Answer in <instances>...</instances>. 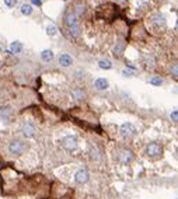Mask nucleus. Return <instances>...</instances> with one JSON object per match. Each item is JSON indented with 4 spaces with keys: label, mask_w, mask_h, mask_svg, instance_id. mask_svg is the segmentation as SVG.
<instances>
[{
    "label": "nucleus",
    "mask_w": 178,
    "mask_h": 199,
    "mask_svg": "<svg viewBox=\"0 0 178 199\" xmlns=\"http://www.w3.org/2000/svg\"><path fill=\"white\" fill-rule=\"evenodd\" d=\"M116 159H118V161L121 163V164L128 165L133 161L135 156H133L132 150H129V149H121V150L118 151V157H116Z\"/></svg>",
    "instance_id": "6"
},
{
    "label": "nucleus",
    "mask_w": 178,
    "mask_h": 199,
    "mask_svg": "<svg viewBox=\"0 0 178 199\" xmlns=\"http://www.w3.org/2000/svg\"><path fill=\"white\" fill-rule=\"evenodd\" d=\"M63 2H68V0H63Z\"/></svg>",
    "instance_id": "27"
},
{
    "label": "nucleus",
    "mask_w": 178,
    "mask_h": 199,
    "mask_svg": "<svg viewBox=\"0 0 178 199\" xmlns=\"http://www.w3.org/2000/svg\"><path fill=\"white\" fill-rule=\"evenodd\" d=\"M27 149H28V145L20 139H14L9 143V153L13 156H21L26 153Z\"/></svg>",
    "instance_id": "2"
},
{
    "label": "nucleus",
    "mask_w": 178,
    "mask_h": 199,
    "mask_svg": "<svg viewBox=\"0 0 178 199\" xmlns=\"http://www.w3.org/2000/svg\"><path fill=\"white\" fill-rule=\"evenodd\" d=\"M94 87H96L97 90H100V91H104V90H107L108 87H110V83H108L107 78L100 77L94 81Z\"/></svg>",
    "instance_id": "12"
},
{
    "label": "nucleus",
    "mask_w": 178,
    "mask_h": 199,
    "mask_svg": "<svg viewBox=\"0 0 178 199\" xmlns=\"http://www.w3.org/2000/svg\"><path fill=\"white\" fill-rule=\"evenodd\" d=\"M34 4V6H38V7H41L42 6V2L41 0H31V6Z\"/></svg>",
    "instance_id": "23"
},
{
    "label": "nucleus",
    "mask_w": 178,
    "mask_h": 199,
    "mask_svg": "<svg viewBox=\"0 0 178 199\" xmlns=\"http://www.w3.org/2000/svg\"><path fill=\"white\" fill-rule=\"evenodd\" d=\"M163 153V147L158 142H152L147 145L146 147V154L150 157V159H158Z\"/></svg>",
    "instance_id": "5"
},
{
    "label": "nucleus",
    "mask_w": 178,
    "mask_h": 199,
    "mask_svg": "<svg viewBox=\"0 0 178 199\" xmlns=\"http://www.w3.org/2000/svg\"><path fill=\"white\" fill-rule=\"evenodd\" d=\"M23 48H24V45L21 44L20 41H14V42L10 44V52L12 53H20L21 50H23Z\"/></svg>",
    "instance_id": "16"
},
{
    "label": "nucleus",
    "mask_w": 178,
    "mask_h": 199,
    "mask_svg": "<svg viewBox=\"0 0 178 199\" xmlns=\"http://www.w3.org/2000/svg\"><path fill=\"white\" fill-rule=\"evenodd\" d=\"M90 157L93 160H96V161H100L101 160V153H100L98 147H97L96 145H90Z\"/></svg>",
    "instance_id": "13"
},
{
    "label": "nucleus",
    "mask_w": 178,
    "mask_h": 199,
    "mask_svg": "<svg viewBox=\"0 0 178 199\" xmlns=\"http://www.w3.org/2000/svg\"><path fill=\"white\" fill-rule=\"evenodd\" d=\"M118 3H124V2H126V0H116Z\"/></svg>",
    "instance_id": "26"
},
{
    "label": "nucleus",
    "mask_w": 178,
    "mask_h": 199,
    "mask_svg": "<svg viewBox=\"0 0 178 199\" xmlns=\"http://www.w3.org/2000/svg\"><path fill=\"white\" fill-rule=\"evenodd\" d=\"M77 145H79V142H77V137L74 135H68L60 140V146L68 151H74L77 149Z\"/></svg>",
    "instance_id": "4"
},
{
    "label": "nucleus",
    "mask_w": 178,
    "mask_h": 199,
    "mask_svg": "<svg viewBox=\"0 0 178 199\" xmlns=\"http://www.w3.org/2000/svg\"><path fill=\"white\" fill-rule=\"evenodd\" d=\"M170 118H171L174 122H177V121H178V111H177V109H174V111L170 114Z\"/></svg>",
    "instance_id": "22"
},
{
    "label": "nucleus",
    "mask_w": 178,
    "mask_h": 199,
    "mask_svg": "<svg viewBox=\"0 0 178 199\" xmlns=\"http://www.w3.org/2000/svg\"><path fill=\"white\" fill-rule=\"evenodd\" d=\"M54 52H52L51 49H44L42 52H41V59H42L44 62H46V63H49V62L54 59Z\"/></svg>",
    "instance_id": "15"
},
{
    "label": "nucleus",
    "mask_w": 178,
    "mask_h": 199,
    "mask_svg": "<svg viewBox=\"0 0 178 199\" xmlns=\"http://www.w3.org/2000/svg\"><path fill=\"white\" fill-rule=\"evenodd\" d=\"M172 73H174V77H177V64H174V70H172Z\"/></svg>",
    "instance_id": "25"
},
{
    "label": "nucleus",
    "mask_w": 178,
    "mask_h": 199,
    "mask_svg": "<svg viewBox=\"0 0 178 199\" xmlns=\"http://www.w3.org/2000/svg\"><path fill=\"white\" fill-rule=\"evenodd\" d=\"M21 132H23V135L27 137V139H31V137H34L35 135H37V128H35L32 123L27 122L21 126Z\"/></svg>",
    "instance_id": "8"
},
{
    "label": "nucleus",
    "mask_w": 178,
    "mask_h": 199,
    "mask_svg": "<svg viewBox=\"0 0 178 199\" xmlns=\"http://www.w3.org/2000/svg\"><path fill=\"white\" fill-rule=\"evenodd\" d=\"M13 115V108L10 105H4L0 107V119L3 121H9Z\"/></svg>",
    "instance_id": "10"
},
{
    "label": "nucleus",
    "mask_w": 178,
    "mask_h": 199,
    "mask_svg": "<svg viewBox=\"0 0 178 199\" xmlns=\"http://www.w3.org/2000/svg\"><path fill=\"white\" fill-rule=\"evenodd\" d=\"M125 49H126V41H124V39H118L115 44V46H114V56H116V58H119V56L124 55Z\"/></svg>",
    "instance_id": "9"
},
{
    "label": "nucleus",
    "mask_w": 178,
    "mask_h": 199,
    "mask_svg": "<svg viewBox=\"0 0 178 199\" xmlns=\"http://www.w3.org/2000/svg\"><path fill=\"white\" fill-rule=\"evenodd\" d=\"M65 24L68 27V31L73 38H77L82 32L80 30V22H79V16H76L74 11H69L65 16Z\"/></svg>",
    "instance_id": "1"
},
{
    "label": "nucleus",
    "mask_w": 178,
    "mask_h": 199,
    "mask_svg": "<svg viewBox=\"0 0 178 199\" xmlns=\"http://www.w3.org/2000/svg\"><path fill=\"white\" fill-rule=\"evenodd\" d=\"M88 179H90V173H88L87 168H80L74 174V182L79 185H83L86 182H88Z\"/></svg>",
    "instance_id": "7"
},
{
    "label": "nucleus",
    "mask_w": 178,
    "mask_h": 199,
    "mask_svg": "<svg viewBox=\"0 0 178 199\" xmlns=\"http://www.w3.org/2000/svg\"><path fill=\"white\" fill-rule=\"evenodd\" d=\"M21 13L24 14V16H31L32 14V6L31 4H23L21 6Z\"/></svg>",
    "instance_id": "18"
},
{
    "label": "nucleus",
    "mask_w": 178,
    "mask_h": 199,
    "mask_svg": "<svg viewBox=\"0 0 178 199\" xmlns=\"http://www.w3.org/2000/svg\"><path fill=\"white\" fill-rule=\"evenodd\" d=\"M149 81H150V84H152V86H156V87H158V86H161V84H163V78L158 77V76H153Z\"/></svg>",
    "instance_id": "19"
},
{
    "label": "nucleus",
    "mask_w": 178,
    "mask_h": 199,
    "mask_svg": "<svg viewBox=\"0 0 178 199\" xmlns=\"http://www.w3.org/2000/svg\"><path fill=\"white\" fill-rule=\"evenodd\" d=\"M56 32H58V30H56L55 25H48V27H46V34H48L49 36L56 35Z\"/></svg>",
    "instance_id": "20"
},
{
    "label": "nucleus",
    "mask_w": 178,
    "mask_h": 199,
    "mask_svg": "<svg viewBox=\"0 0 178 199\" xmlns=\"http://www.w3.org/2000/svg\"><path fill=\"white\" fill-rule=\"evenodd\" d=\"M119 133H121V136L124 137V139H132V137L136 136L138 130H136V128H135L133 123L124 122L121 125V128H119Z\"/></svg>",
    "instance_id": "3"
},
{
    "label": "nucleus",
    "mask_w": 178,
    "mask_h": 199,
    "mask_svg": "<svg viewBox=\"0 0 178 199\" xmlns=\"http://www.w3.org/2000/svg\"><path fill=\"white\" fill-rule=\"evenodd\" d=\"M122 74H124L125 77H130V76H132V72H128V70H124V72H122Z\"/></svg>",
    "instance_id": "24"
},
{
    "label": "nucleus",
    "mask_w": 178,
    "mask_h": 199,
    "mask_svg": "<svg viewBox=\"0 0 178 199\" xmlns=\"http://www.w3.org/2000/svg\"><path fill=\"white\" fill-rule=\"evenodd\" d=\"M70 95H72V98H73V100L80 101V100H84V97H86V92L83 91L82 88H74V90H72Z\"/></svg>",
    "instance_id": "14"
},
{
    "label": "nucleus",
    "mask_w": 178,
    "mask_h": 199,
    "mask_svg": "<svg viewBox=\"0 0 178 199\" xmlns=\"http://www.w3.org/2000/svg\"><path fill=\"white\" fill-rule=\"evenodd\" d=\"M16 2H17V0H4V4H6V7L12 8L16 6Z\"/></svg>",
    "instance_id": "21"
},
{
    "label": "nucleus",
    "mask_w": 178,
    "mask_h": 199,
    "mask_svg": "<svg viewBox=\"0 0 178 199\" xmlns=\"http://www.w3.org/2000/svg\"><path fill=\"white\" fill-rule=\"evenodd\" d=\"M72 63H73V58H72L70 55L62 53V55L59 56V64L62 67H69V66H72Z\"/></svg>",
    "instance_id": "11"
},
{
    "label": "nucleus",
    "mask_w": 178,
    "mask_h": 199,
    "mask_svg": "<svg viewBox=\"0 0 178 199\" xmlns=\"http://www.w3.org/2000/svg\"><path fill=\"white\" fill-rule=\"evenodd\" d=\"M98 66L101 67V69H104V70L112 69V63H111V60H107V59H102V60H100L98 62Z\"/></svg>",
    "instance_id": "17"
}]
</instances>
